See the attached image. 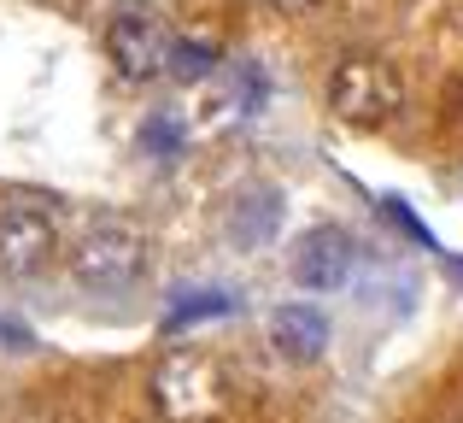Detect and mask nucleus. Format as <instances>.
I'll list each match as a JSON object with an SVG mask.
<instances>
[{
  "instance_id": "f257e3e1",
  "label": "nucleus",
  "mask_w": 463,
  "mask_h": 423,
  "mask_svg": "<svg viewBox=\"0 0 463 423\" xmlns=\"http://www.w3.org/2000/svg\"><path fill=\"white\" fill-rule=\"evenodd\" d=\"M323 101L340 124L352 130H382L405 112V77H399L393 59L382 53H346L323 82Z\"/></svg>"
},
{
  "instance_id": "f03ea898",
  "label": "nucleus",
  "mask_w": 463,
  "mask_h": 423,
  "mask_svg": "<svg viewBox=\"0 0 463 423\" xmlns=\"http://www.w3.org/2000/svg\"><path fill=\"white\" fill-rule=\"evenodd\" d=\"M141 271H147V236L124 217L89 224L71 247V276L94 294H124V288L141 283Z\"/></svg>"
},
{
  "instance_id": "7ed1b4c3",
  "label": "nucleus",
  "mask_w": 463,
  "mask_h": 423,
  "mask_svg": "<svg viewBox=\"0 0 463 423\" xmlns=\"http://www.w3.org/2000/svg\"><path fill=\"white\" fill-rule=\"evenodd\" d=\"M153 406L165 423H217L229 412V377L212 353H170L153 370Z\"/></svg>"
},
{
  "instance_id": "20e7f679",
  "label": "nucleus",
  "mask_w": 463,
  "mask_h": 423,
  "mask_svg": "<svg viewBox=\"0 0 463 423\" xmlns=\"http://www.w3.org/2000/svg\"><path fill=\"white\" fill-rule=\"evenodd\" d=\"M59 241V217L42 195H12L0 207V276H35L47 271Z\"/></svg>"
},
{
  "instance_id": "39448f33",
  "label": "nucleus",
  "mask_w": 463,
  "mask_h": 423,
  "mask_svg": "<svg viewBox=\"0 0 463 423\" xmlns=\"http://www.w3.org/2000/svg\"><path fill=\"white\" fill-rule=\"evenodd\" d=\"M106 53H112L118 77L158 82L165 65H170V35L158 30L153 18H141V12H124V18H112V30H106Z\"/></svg>"
},
{
  "instance_id": "423d86ee",
  "label": "nucleus",
  "mask_w": 463,
  "mask_h": 423,
  "mask_svg": "<svg viewBox=\"0 0 463 423\" xmlns=\"http://www.w3.org/2000/svg\"><path fill=\"white\" fill-rule=\"evenodd\" d=\"M352 264H358V247L340 224H323V229H306L288 253V271L294 283L306 288H346L352 283Z\"/></svg>"
},
{
  "instance_id": "0eeeda50",
  "label": "nucleus",
  "mask_w": 463,
  "mask_h": 423,
  "mask_svg": "<svg viewBox=\"0 0 463 423\" xmlns=\"http://www.w3.org/2000/svg\"><path fill=\"white\" fill-rule=\"evenodd\" d=\"M270 341H276L282 359L311 365V359H323V347H328V318L317 306H276L270 312Z\"/></svg>"
},
{
  "instance_id": "6e6552de",
  "label": "nucleus",
  "mask_w": 463,
  "mask_h": 423,
  "mask_svg": "<svg viewBox=\"0 0 463 423\" xmlns=\"http://www.w3.org/2000/svg\"><path fill=\"white\" fill-rule=\"evenodd\" d=\"M276 217H282V200H276L270 188L241 195L235 212H229V241H235V247H264V236H276Z\"/></svg>"
},
{
  "instance_id": "1a4fd4ad",
  "label": "nucleus",
  "mask_w": 463,
  "mask_h": 423,
  "mask_svg": "<svg viewBox=\"0 0 463 423\" xmlns=\"http://www.w3.org/2000/svg\"><path fill=\"white\" fill-rule=\"evenodd\" d=\"M165 71H176L182 82H188V77H205V71H212V53H205V47H194V42H170V65Z\"/></svg>"
},
{
  "instance_id": "9d476101",
  "label": "nucleus",
  "mask_w": 463,
  "mask_h": 423,
  "mask_svg": "<svg viewBox=\"0 0 463 423\" xmlns=\"http://www.w3.org/2000/svg\"><path fill=\"white\" fill-rule=\"evenodd\" d=\"M212 312H229V300H194V306H176L170 312V330H182L188 318H212Z\"/></svg>"
},
{
  "instance_id": "9b49d317",
  "label": "nucleus",
  "mask_w": 463,
  "mask_h": 423,
  "mask_svg": "<svg viewBox=\"0 0 463 423\" xmlns=\"http://www.w3.org/2000/svg\"><path fill=\"white\" fill-rule=\"evenodd\" d=\"M270 6H276V12H317L323 0H270Z\"/></svg>"
}]
</instances>
